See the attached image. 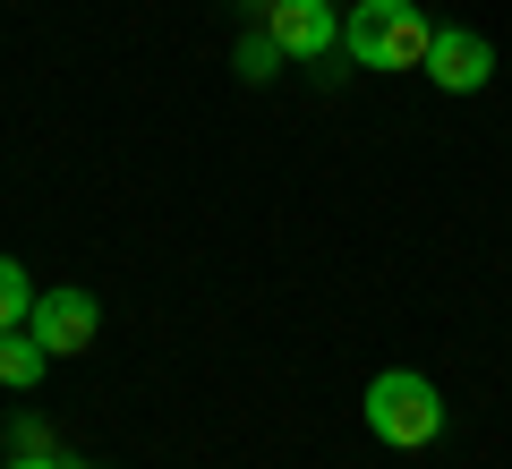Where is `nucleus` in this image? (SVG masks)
I'll return each instance as SVG.
<instances>
[{"label": "nucleus", "instance_id": "6", "mask_svg": "<svg viewBox=\"0 0 512 469\" xmlns=\"http://www.w3.org/2000/svg\"><path fill=\"white\" fill-rule=\"evenodd\" d=\"M43 367H52V350H43L26 325H18V333H0V384H9V393H35Z\"/></svg>", "mask_w": 512, "mask_h": 469}, {"label": "nucleus", "instance_id": "3", "mask_svg": "<svg viewBox=\"0 0 512 469\" xmlns=\"http://www.w3.org/2000/svg\"><path fill=\"white\" fill-rule=\"evenodd\" d=\"M265 35L282 60H325L342 52V0H265Z\"/></svg>", "mask_w": 512, "mask_h": 469}, {"label": "nucleus", "instance_id": "10", "mask_svg": "<svg viewBox=\"0 0 512 469\" xmlns=\"http://www.w3.org/2000/svg\"><path fill=\"white\" fill-rule=\"evenodd\" d=\"M77 469H86V461H77Z\"/></svg>", "mask_w": 512, "mask_h": 469}, {"label": "nucleus", "instance_id": "8", "mask_svg": "<svg viewBox=\"0 0 512 469\" xmlns=\"http://www.w3.org/2000/svg\"><path fill=\"white\" fill-rule=\"evenodd\" d=\"M282 69V43L274 35H248V43H239V77H274Z\"/></svg>", "mask_w": 512, "mask_h": 469}, {"label": "nucleus", "instance_id": "5", "mask_svg": "<svg viewBox=\"0 0 512 469\" xmlns=\"http://www.w3.org/2000/svg\"><path fill=\"white\" fill-rule=\"evenodd\" d=\"M26 333H35V342L52 350V359H69V350H86L94 333H103V307H94L86 290H69V282H60V290H43V299H35Z\"/></svg>", "mask_w": 512, "mask_h": 469}, {"label": "nucleus", "instance_id": "9", "mask_svg": "<svg viewBox=\"0 0 512 469\" xmlns=\"http://www.w3.org/2000/svg\"><path fill=\"white\" fill-rule=\"evenodd\" d=\"M9 469H77V461H60V452H9Z\"/></svg>", "mask_w": 512, "mask_h": 469}, {"label": "nucleus", "instance_id": "4", "mask_svg": "<svg viewBox=\"0 0 512 469\" xmlns=\"http://www.w3.org/2000/svg\"><path fill=\"white\" fill-rule=\"evenodd\" d=\"M487 77H495V43L478 35V26H436V43H427V86L478 94Z\"/></svg>", "mask_w": 512, "mask_h": 469}, {"label": "nucleus", "instance_id": "1", "mask_svg": "<svg viewBox=\"0 0 512 469\" xmlns=\"http://www.w3.org/2000/svg\"><path fill=\"white\" fill-rule=\"evenodd\" d=\"M359 418H367L376 444L419 452V444H436V435H444V393L419 376V367H384V376L359 393Z\"/></svg>", "mask_w": 512, "mask_h": 469}, {"label": "nucleus", "instance_id": "2", "mask_svg": "<svg viewBox=\"0 0 512 469\" xmlns=\"http://www.w3.org/2000/svg\"><path fill=\"white\" fill-rule=\"evenodd\" d=\"M427 43H436V26L410 0H350L342 9V52L359 69H427Z\"/></svg>", "mask_w": 512, "mask_h": 469}, {"label": "nucleus", "instance_id": "7", "mask_svg": "<svg viewBox=\"0 0 512 469\" xmlns=\"http://www.w3.org/2000/svg\"><path fill=\"white\" fill-rule=\"evenodd\" d=\"M35 299H43V290H35V273H26L18 256H0V333H18L26 316H35Z\"/></svg>", "mask_w": 512, "mask_h": 469}]
</instances>
